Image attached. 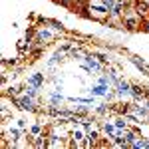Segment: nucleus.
<instances>
[{"mask_svg": "<svg viewBox=\"0 0 149 149\" xmlns=\"http://www.w3.org/2000/svg\"><path fill=\"white\" fill-rule=\"evenodd\" d=\"M22 107H26V109H32V107H34V105H32V100L24 97V100H22Z\"/></svg>", "mask_w": 149, "mask_h": 149, "instance_id": "nucleus-1", "label": "nucleus"}, {"mask_svg": "<svg viewBox=\"0 0 149 149\" xmlns=\"http://www.w3.org/2000/svg\"><path fill=\"white\" fill-rule=\"evenodd\" d=\"M103 4H105V8H113V0H103Z\"/></svg>", "mask_w": 149, "mask_h": 149, "instance_id": "nucleus-2", "label": "nucleus"}, {"mask_svg": "<svg viewBox=\"0 0 149 149\" xmlns=\"http://www.w3.org/2000/svg\"><path fill=\"white\" fill-rule=\"evenodd\" d=\"M40 80H42V76H38V74H36V76H34L30 81H32V84H40Z\"/></svg>", "mask_w": 149, "mask_h": 149, "instance_id": "nucleus-3", "label": "nucleus"}, {"mask_svg": "<svg viewBox=\"0 0 149 149\" xmlns=\"http://www.w3.org/2000/svg\"><path fill=\"white\" fill-rule=\"evenodd\" d=\"M38 38H40V40H44V38H50V34H48V32H40Z\"/></svg>", "mask_w": 149, "mask_h": 149, "instance_id": "nucleus-4", "label": "nucleus"}, {"mask_svg": "<svg viewBox=\"0 0 149 149\" xmlns=\"http://www.w3.org/2000/svg\"><path fill=\"white\" fill-rule=\"evenodd\" d=\"M127 28H129V30H133V28H135V22H133V20H129V22H127Z\"/></svg>", "mask_w": 149, "mask_h": 149, "instance_id": "nucleus-5", "label": "nucleus"}, {"mask_svg": "<svg viewBox=\"0 0 149 149\" xmlns=\"http://www.w3.org/2000/svg\"><path fill=\"white\" fill-rule=\"evenodd\" d=\"M70 2H72V0H62V4H64V6H66V4H70Z\"/></svg>", "mask_w": 149, "mask_h": 149, "instance_id": "nucleus-6", "label": "nucleus"}, {"mask_svg": "<svg viewBox=\"0 0 149 149\" xmlns=\"http://www.w3.org/2000/svg\"><path fill=\"white\" fill-rule=\"evenodd\" d=\"M145 30H149V22H147V24H145Z\"/></svg>", "mask_w": 149, "mask_h": 149, "instance_id": "nucleus-7", "label": "nucleus"}, {"mask_svg": "<svg viewBox=\"0 0 149 149\" xmlns=\"http://www.w3.org/2000/svg\"><path fill=\"white\" fill-rule=\"evenodd\" d=\"M80 2H84V0H80Z\"/></svg>", "mask_w": 149, "mask_h": 149, "instance_id": "nucleus-8", "label": "nucleus"}]
</instances>
